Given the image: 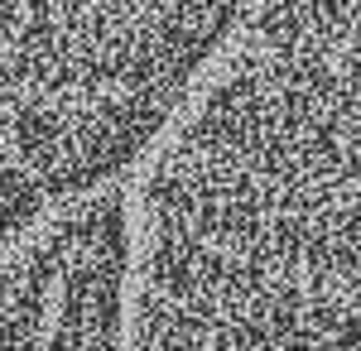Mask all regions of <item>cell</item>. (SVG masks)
Returning a JSON list of instances; mask_svg holds the SVG:
<instances>
[{
    "label": "cell",
    "mask_w": 361,
    "mask_h": 351,
    "mask_svg": "<svg viewBox=\"0 0 361 351\" xmlns=\"http://www.w3.org/2000/svg\"><path fill=\"white\" fill-rule=\"evenodd\" d=\"M0 351H126V183L0 255Z\"/></svg>",
    "instance_id": "7a4b0ae2"
},
{
    "label": "cell",
    "mask_w": 361,
    "mask_h": 351,
    "mask_svg": "<svg viewBox=\"0 0 361 351\" xmlns=\"http://www.w3.org/2000/svg\"><path fill=\"white\" fill-rule=\"evenodd\" d=\"M126 351H361V0H260L140 159Z\"/></svg>",
    "instance_id": "6da1fadb"
}]
</instances>
